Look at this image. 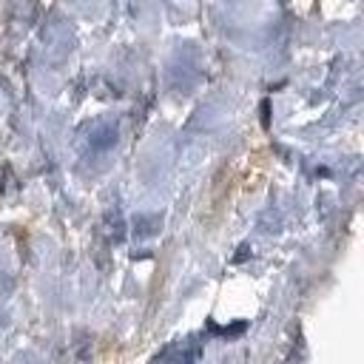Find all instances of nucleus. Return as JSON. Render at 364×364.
Here are the masks:
<instances>
[]
</instances>
